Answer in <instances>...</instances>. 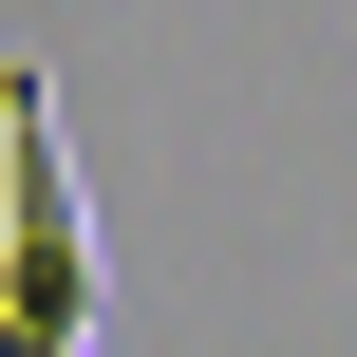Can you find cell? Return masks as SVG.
Listing matches in <instances>:
<instances>
[{
  "instance_id": "obj_1",
  "label": "cell",
  "mask_w": 357,
  "mask_h": 357,
  "mask_svg": "<svg viewBox=\"0 0 357 357\" xmlns=\"http://www.w3.org/2000/svg\"><path fill=\"white\" fill-rule=\"evenodd\" d=\"M94 339H113V264H94L56 94L0 75V357H94Z\"/></svg>"
}]
</instances>
